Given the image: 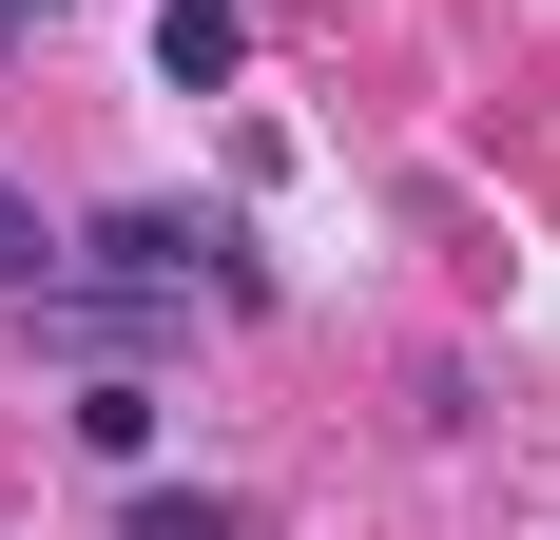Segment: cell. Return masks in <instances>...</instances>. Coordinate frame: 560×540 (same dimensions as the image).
Segmentation results:
<instances>
[{"instance_id": "1", "label": "cell", "mask_w": 560, "mask_h": 540, "mask_svg": "<svg viewBox=\"0 0 560 540\" xmlns=\"http://www.w3.org/2000/svg\"><path fill=\"white\" fill-rule=\"evenodd\" d=\"M155 78L174 97H232V78H252V20H232V0H155Z\"/></svg>"}, {"instance_id": "2", "label": "cell", "mask_w": 560, "mask_h": 540, "mask_svg": "<svg viewBox=\"0 0 560 540\" xmlns=\"http://www.w3.org/2000/svg\"><path fill=\"white\" fill-rule=\"evenodd\" d=\"M116 540H252V502H232V483H136Z\"/></svg>"}, {"instance_id": "3", "label": "cell", "mask_w": 560, "mask_h": 540, "mask_svg": "<svg viewBox=\"0 0 560 540\" xmlns=\"http://www.w3.org/2000/svg\"><path fill=\"white\" fill-rule=\"evenodd\" d=\"M78 444H97V463H155V386L97 367V386H78Z\"/></svg>"}, {"instance_id": "4", "label": "cell", "mask_w": 560, "mask_h": 540, "mask_svg": "<svg viewBox=\"0 0 560 540\" xmlns=\"http://www.w3.org/2000/svg\"><path fill=\"white\" fill-rule=\"evenodd\" d=\"M0 290H58V232L20 213V193H0Z\"/></svg>"}, {"instance_id": "5", "label": "cell", "mask_w": 560, "mask_h": 540, "mask_svg": "<svg viewBox=\"0 0 560 540\" xmlns=\"http://www.w3.org/2000/svg\"><path fill=\"white\" fill-rule=\"evenodd\" d=\"M0 20H20V0H0Z\"/></svg>"}]
</instances>
